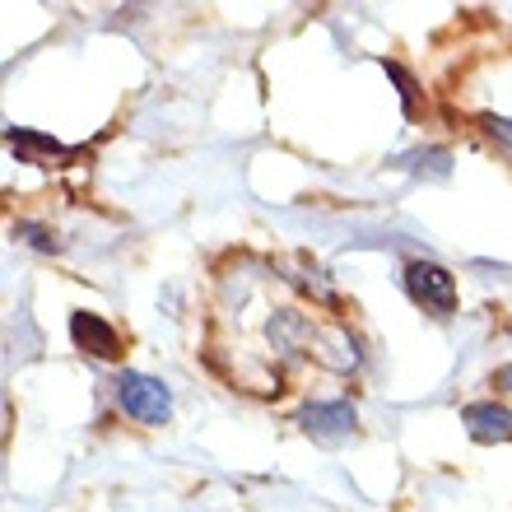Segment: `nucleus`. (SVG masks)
I'll return each instance as SVG.
<instances>
[{
	"mask_svg": "<svg viewBox=\"0 0 512 512\" xmlns=\"http://www.w3.org/2000/svg\"><path fill=\"white\" fill-rule=\"evenodd\" d=\"M424 163H429L433 177H447L452 154H447V149H419V154H405V168H415V173H424Z\"/></svg>",
	"mask_w": 512,
	"mask_h": 512,
	"instance_id": "7",
	"label": "nucleus"
},
{
	"mask_svg": "<svg viewBox=\"0 0 512 512\" xmlns=\"http://www.w3.org/2000/svg\"><path fill=\"white\" fill-rule=\"evenodd\" d=\"M461 424L475 443H512V410H503L499 401L461 405Z\"/></svg>",
	"mask_w": 512,
	"mask_h": 512,
	"instance_id": "4",
	"label": "nucleus"
},
{
	"mask_svg": "<svg viewBox=\"0 0 512 512\" xmlns=\"http://www.w3.org/2000/svg\"><path fill=\"white\" fill-rule=\"evenodd\" d=\"M70 340H75L84 354H94V359H117V354H122V336H117L98 312H75V317H70Z\"/></svg>",
	"mask_w": 512,
	"mask_h": 512,
	"instance_id": "5",
	"label": "nucleus"
},
{
	"mask_svg": "<svg viewBox=\"0 0 512 512\" xmlns=\"http://www.w3.org/2000/svg\"><path fill=\"white\" fill-rule=\"evenodd\" d=\"M485 131L494 135L503 149H508V159H512V122H508V117H485Z\"/></svg>",
	"mask_w": 512,
	"mask_h": 512,
	"instance_id": "8",
	"label": "nucleus"
},
{
	"mask_svg": "<svg viewBox=\"0 0 512 512\" xmlns=\"http://www.w3.org/2000/svg\"><path fill=\"white\" fill-rule=\"evenodd\" d=\"M494 387L512 391V364H503V368H499V373H494Z\"/></svg>",
	"mask_w": 512,
	"mask_h": 512,
	"instance_id": "9",
	"label": "nucleus"
},
{
	"mask_svg": "<svg viewBox=\"0 0 512 512\" xmlns=\"http://www.w3.org/2000/svg\"><path fill=\"white\" fill-rule=\"evenodd\" d=\"M405 294L433 317H452L457 312V280L438 261H410L405 266Z\"/></svg>",
	"mask_w": 512,
	"mask_h": 512,
	"instance_id": "2",
	"label": "nucleus"
},
{
	"mask_svg": "<svg viewBox=\"0 0 512 512\" xmlns=\"http://www.w3.org/2000/svg\"><path fill=\"white\" fill-rule=\"evenodd\" d=\"M298 424L303 433H312L317 443H340V438H350L359 415H354L350 401H312L298 410Z\"/></svg>",
	"mask_w": 512,
	"mask_h": 512,
	"instance_id": "3",
	"label": "nucleus"
},
{
	"mask_svg": "<svg viewBox=\"0 0 512 512\" xmlns=\"http://www.w3.org/2000/svg\"><path fill=\"white\" fill-rule=\"evenodd\" d=\"M117 405H122L131 419H140V424H168V415H173V391L163 387L159 378H149V373H131V368H126L122 378H117Z\"/></svg>",
	"mask_w": 512,
	"mask_h": 512,
	"instance_id": "1",
	"label": "nucleus"
},
{
	"mask_svg": "<svg viewBox=\"0 0 512 512\" xmlns=\"http://www.w3.org/2000/svg\"><path fill=\"white\" fill-rule=\"evenodd\" d=\"M5 140H10V154H14V159H19V163H33V168H47V163L70 159L66 145H56L52 135L24 131V126H10V131H5Z\"/></svg>",
	"mask_w": 512,
	"mask_h": 512,
	"instance_id": "6",
	"label": "nucleus"
}]
</instances>
